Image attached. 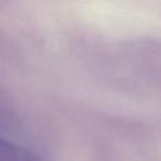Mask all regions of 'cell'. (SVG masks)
<instances>
[{"label": "cell", "mask_w": 161, "mask_h": 161, "mask_svg": "<svg viewBox=\"0 0 161 161\" xmlns=\"http://www.w3.org/2000/svg\"><path fill=\"white\" fill-rule=\"evenodd\" d=\"M0 161H44L35 151L0 137Z\"/></svg>", "instance_id": "obj_1"}]
</instances>
